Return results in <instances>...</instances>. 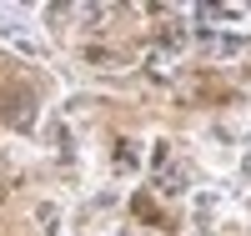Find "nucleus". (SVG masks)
Returning <instances> with one entry per match:
<instances>
[{"label":"nucleus","mask_w":251,"mask_h":236,"mask_svg":"<svg viewBox=\"0 0 251 236\" xmlns=\"http://www.w3.org/2000/svg\"><path fill=\"white\" fill-rule=\"evenodd\" d=\"M116 166H121V171H131V166H136V146H131V141H121V156H116Z\"/></svg>","instance_id":"39448f33"},{"label":"nucleus","mask_w":251,"mask_h":236,"mask_svg":"<svg viewBox=\"0 0 251 236\" xmlns=\"http://www.w3.org/2000/svg\"><path fill=\"white\" fill-rule=\"evenodd\" d=\"M35 221H40V226H46V231L55 236V226H60V211H55L50 201H40V206H35Z\"/></svg>","instance_id":"f03ea898"},{"label":"nucleus","mask_w":251,"mask_h":236,"mask_svg":"<svg viewBox=\"0 0 251 236\" xmlns=\"http://www.w3.org/2000/svg\"><path fill=\"white\" fill-rule=\"evenodd\" d=\"M0 121L15 126V131H30V126H35V96H30V85H20V80L0 85Z\"/></svg>","instance_id":"f257e3e1"},{"label":"nucleus","mask_w":251,"mask_h":236,"mask_svg":"<svg viewBox=\"0 0 251 236\" xmlns=\"http://www.w3.org/2000/svg\"><path fill=\"white\" fill-rule=\"evenodd\" d=\"M161 46H166V51L186 46V30H181V26H166V30H161Z\"/></svg>","instance_id":"20e7f679"},{"label":"nucleus","mask_w":251,"mask_h":236,"mask_svg":"<svg viewBox=\"0 0 251 236\" xmlns=\"http://www.w3.org/2000/svg\"><path fill=\"white\" fill-rule=\"evenodd\" d=\"M5 191H10V186H5V181H0V201H5Z\"/></svg>","instance_id":"6e6552de"},{"label":"nucleus","mask_w":251,"mask_h":236,"mask_svg":"<svg viewBox=\"0 0 251 236\" xmlns=\"http://www.w3.org/2000/svg\"><path fill=\"white\" fill-rule=\"evenodd\" d=\"M161 186H166V191H186V171H166Z\"/></svg>","instance_id":"423d86ee"},{"label":"nucleus","mask_w":251,"mask_h":236,"mask_svg":"<svg viewBox=\"0 0 251 236\" xmlns=\"http://www.w3.org/2000/svg\"><path fill=\"white\" fill-rule=\"evenodd\" d=\"M131 206H136V216H141V221H161V211H156V201H151V196H136Z\"/></svg>","instance_id":"7ed1b4c3"},{"label":"nucleus","mask_w":251,"mask_h":236,"mask_svg":"<svg viewBox=\"0 0 251 236\" xmlns=\"http://www.w3.org/2000/svg\"><path fill=\"white\" fill-rule=\"evenodd\" d=\"M171 161V146H151V166H166Z\"/></svg>","instance_id":"0eeeda50"}]
</instances>
